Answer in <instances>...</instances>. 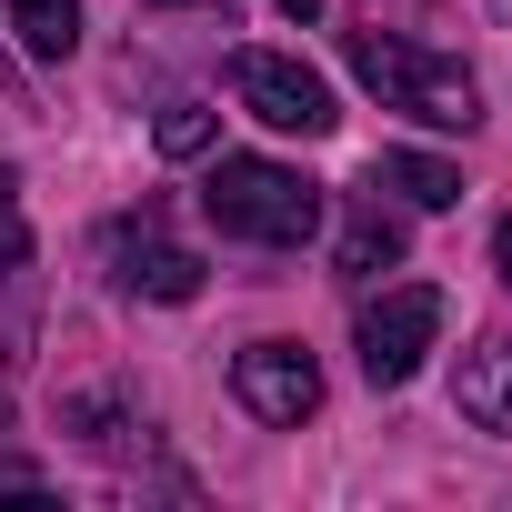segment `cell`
Instances as JSON below:
<instances>
[{
  "mask_svg": "<svg viewBox=\"0 0 512 512\" xmlns=\"http://www.w3.org/2000/svg\"><path fill=\"white\" fill-rule=\"evenodd\" d=\"M201 211H211V231H221V241L302 251V241L322 231V181H302L292 161H262V151H231V161H211Z\"/></svg>",
  "mask_w": 512,
  "mask_h": 512,
  "instance_id": "1",
  "label": "cell"
},
{
  "mask_svg": "<svg viewBox=\"0 0 512 512\" xmlns=\"http://www.w3.org/2000/svg\"><path fill=\"white\" fill-rule=\"evenodd\" d=\"M492 272H502V292H512V211L492 221Z\"/></svg>",
  "mask_w": 512,
  "mask_h": 512,
  "instance_id": "14",
  "label": "cell"
},
{
  "mask_svg": "<svg viewBox=\"0 0 512 512\" xmlns=\"http://www.w3.org/2000/svg\"><path fill=\"white\" fill-rule=\"evenodd\" d=\"M211 101H161V121H151V141H161V161H201L211 151Z\"/></svg>",
  "mask_w": 512,
  "mask_h": 512,
  "instance_id": "12",
  "label": "cell"
},
{
  "mask_svg": "<svg viewBox=\"0 0 512 512\" xmlns=\"http://www.w3.org/2000/svg\"><path fill=\"white\" fill-rule=\"evenodd\" d=\"M101 262H111V292H131V302H201V262L161 231V201H141L131 221L101 231Z\"/></svg>",
  "mask_w": 512,
  "mask_h": 512,
  "instance_id": "5",
  "label": "cell"
},
{
  "mask_svg": "<svg viewBox=\"0 0 512 512\" xmlns=\"http://www.w3.org/2000/svg\"><path fill=\"white\" fill-rule=\"evenodd\" d=\"M231 101H241L251 121H272V131H302V141H322V131L342 121L332 81H322L312 61H292V51H231Z\"/></svg>",
  "mask_w": 512,
  "mask_h": 512,
  "instance_id": "3",
  "label": "cell"
},
{
  "mask_svg": "<svg viewBox=\"0 0 512 512\" xmlns=\"http://www.w3.org/2000/svg\"><path fill=\"white\" fill-rule=\"evenodd\" d=\"M452 402H462V422H482V432H512V342H482V352L462 362Z\"/></svg>",
  "mask_w": 512,
  "mask_h": 512,
  "instance_id": "8",
  "label": "cell"
},
{
  "mask_svg": "<svg viewBox=\"0 0 512 512\" xmlns=\"http://www.w3.org/2000/svg\"><path fill=\"white\" fill-rule=\"evenodd\" d=\"M352 81H362L382 111L422 121V131H472V121H482V81H472L462 61H442V51L392 41V31H352Z\"/></svg>",
  "mask_w": 512,
  "mask_h": 512,
  "instance_id": "2",
  "label": "cell"
},
{
  "mask_svg": "<svg viewBox=\"0 0 512 512\" xmlns=\"http://www.w3.org/2000/svg\"><path fill=\"white\" fill-rule=\"evenodd\" d=\"M372 191H402L412 211H452V201H462V171L432 161V151H382V161H372Z\"/></svg>",
  "mask_w": 512,
  "mask_h": 512,
  "instance_id": "10",
  "label": "cell"
},
{
  "mask_svg": "<svg viewBox=\"0 0 512 512\" xmlns=\"http://www.w3.org/2000/svg\"><path fill=\"white\" fill-rule=\"evenodd\" d=\"M0 21L31 61H71L81 51V0H0Z\"/></svg>",
  "mask_w": 512,
  "mask_h": 512,
  "instance_id": "9",
  "label": "cell"
},
{
  "mask_svg": "<svg viewBox=\"0 0 512 512\" xmlns=\"http://www.w3.org/2000/svg\"><path fill=\"white\" fill-rule=\"evenodd\" d=\"M31 272V221H21V171L0 161V282Z\"/></svg>",
  "mask_w": 512,
  "mask_h": 512,
  "instance_id": "13",
  "label": "cell"
},
{
  "mask_svg": "<svg viewBox=\"0 0 512 512\" xmlns=\"http://www.w3.org/2000/svg\"><path fill=\"white\" fill-rule=\"evenodd\" d=\"M231 402L272 432H302L322 412V362L302 342H251V352H231Z\"/></svg>",
  "mask_w": 512,
  "mask_h": 512,
  "instance_id": "6",
  "label": "cell"
},
{
  "mask_svg": "<svg viewBox=\"0 0 512 512\" xmlns=\"http://www.w3.org/2000/svg\"><path fill=\"white\" fill-rule=\"evenodd\" d=\"M171 11H191V0H171Z\"/></svg>",
  "mask_w": 512,
  "mask_h": 512,
  "instance_id": "16",
  "label": "cell"
},
{
  "mask_svg": "<svg viewBox=\"0 0 512 512\" xmlns=\"http://www.w3.org/2000/svg\"><path fill=\"white\" fill-rule=\"evenodd\" d=\"M362 382L372 392H402L412 372H422V352L442 342V292L432 282H392L382 302H362Z\"/></svg>",
  "mask_w": 512,
  "mask_h": 512,
  "instance_id": "4",
  "label": "cell"
},
{
  "mask_svg": "<svg viewBox=\"0 0 512 512\" xmlns=\"http://www.w3.org/2000/svg\"><path fill=\"white\" fill-rule=\"evenodd\" d=\"M272 11H282V21H322V0H272Z\"/></svg>",
  "mask_w": 512,
  "mask_h": 512,
  "instance_id": "15",
  "label": "cell"
},
{
  "mask_svg": "<svg viewBox=\"0 0 512 512\" xmlns=\"http://www.w3.org/2000/svg\"><path fill=\"white\" fill-rule=\"evenodd\" d=\"M61 422H71L91 452H121V442L141 432V402H131V392H71V402H61Z\"/></svg>",
  "mask_w": 512,
  "mask_h": 512,
  "instance_id": "11",
  "label": "cell"
},
{
  "mask_svg": "<svg viewBox=\"0 0 512 512\" xmlns=\"http://www.w3.org/2000/svg\"><path fill=\"white\" fill-rule=\"evenodd\" d=\"M402 262V211H382V191H362L352 211H342V241H332V272L342 282H382Z\"/></svg>",
  "mask_w": 512,
  "mask_h": 512,
  "instance_id": "7",
  "label": "cell"
}]
</instances>
